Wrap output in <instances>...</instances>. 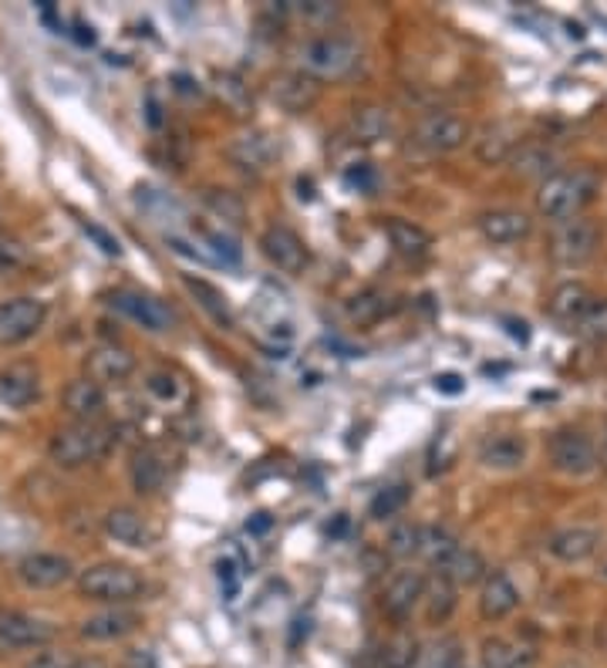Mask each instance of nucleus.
<instances>
[{
    "mask_svg": "<svg viewBox=\"0 0 607 668\" xmlns=\"http://www.w3.org/2000/svg\"><path fill=\"white\" fill-rule=\"evenodd\" d=\"M115 429L101 419H91V422H68L61 425L51 442H48V456L55 466L61 470H85V466H95L101 463L111 450H115Z\"/></svg>",
    "mask_w": 607,
    "mask_h": 668,
    "instance_id": "1",
    "label": "nucleus"
},
{
    "mask_svg": "<svg viewBox=\"0 0 607 668\" xmlns=\"http://www.w3.org/2000/svg\"><path fill=\"white\" fill-rule=\"evenodd\" d=\"M143 588H146V581L136 568L115 564V561L91 564L88 571L78 574L81 598L98 601V605H133L143 595Z\"/></svg>",
    "mask_w": 607,
    "mask_h": 668,
    "instance_id": "2",
    "label": "nucleus"
},
{
    "mask_svg": "<svg viewBox=\"0 0 607 668\" xmlns=\"http://www.w3.org/2000/svg\"><path fill=\"white\" fill-rule=\"evenodd\" d=\"M597 193V179L584 169L577 173H554L540 183V193H537V209L547 216V219H574L580 216V209L594 199Z\"/></svg>",
    "mask_w": 607,
    "mask_h": 668,
    "instance_id": "3",
    "label": "nucleus"
},
{
    "mask_svg": "<svg viewBox=\"0 0 607 668\" xmlns=\"http://www.w3.org/2000/svg\"><path fill=\"white\" fill-rule=\"evenodd\" d=\"M361 61V51L354 41L341 38V35H321L314 41H307L301 48V68L311 78H324V81H337L344 75H351Z\"/></svg>",
    "mask_w": 607,
    "mask_h": 668,
    "instance_id": "4",
    "label": "nucleus"
},
{
    "mask_svg": "<svg viewBox=\"0 0 607 668\" xmlns=\"http://www.w3.org/2000/svg\"><path fill=\"white\" fill-rule=\"evenodd\" d=\"M48 321V304L41 297H11L0 301V348L31 342Z\"/></svg>",
    "mask_w": 607,
    "mask_h": 668,
    "instance_id": "5",
    "label": "nucleus"
},
{
    "mask_svg": "<svg viewBox=\"0 0 607 668\" xmlns=\"http://www.w3.org/2000/svg\"><path fill=\"white\" fill-rule=\"evenodd\" d=\"M55 625L18 611V608H0V655H14V651H28V648H48L55 641Z\"/></svg>",
    "mask_w": 607,
    "mask_h": 668,
    "instance_id": "6",
    "label": "nucleus"
},
{
    "mask_svg": "<svg viewBox=\"0 0 607 668\" xmlns=\"http://www.w3.org/2000/svg\"><path fill=\"white\" fill-rule=\"evenodd\" d=\"M597 445L580 429H557L550 435V466L564 477H587L597 470Z\"/></svg>",
    "mask_w": 607,
    "mask_h": 668,
    "instance_id": "7",
    "label": "nucleus"
},
{
    "mask_svg": "<svg viewBox=\"0 0 607 668\" xmlns=\"http://www.w3.org/2000/svg\"><path fill=\"white\" fill-rule=\"evenodd\" d=\"M108 307L118 311L121 317L136 321L139 327H146V331H153V334H166V331H173V324H176L173 307L163 304V301L153 297V294H143V291H111V294H108Z\"/></svg>",
    "mask_w": 607,
    "mask_h": 668,
    "instance_id": "8",
    "label": "nucleus"
},
{
    "mask_svg": "<svg viewBox=\"0 0 607 668\" xmlns=\"http://www.w3.org/2000/svg\"><path fill=\"white\" fill-rule=\"evenodd\" d=\"M75 578L71 557L55 550H31L18 561V581L31 591H55Z\"/></svg>",
    "mask_w": 607,
    "mask_h": 668,
    "instance_id": "9",
    "label": "nucleus"
},
{
    "mask_svg": "<svg viewBox=\"0 0 607 668\" xmlns=\"http://www.w3.org/2000/svg\"><path fill=\"white\" fill-rule=\"evenodd\" d=\"M597 240H600V234H597L594 223L584 219V216H574V219L557 223V230L550 237V254H554L557 264L577 267V264H584V261L594 257Z\"/></svg>",
    "mask_w": 607,
    "mask_h": 668,
    "instance_id": "10",
    "label": "nucleus"
},
{
    "mask_svg": "<svg viewBox=\"0 0 607 668\" xmlns=\"http://www.w3.org/2000/svg\"><path fill=\"white\" fill-rule=\"evenodd\" d=\"M143 628V615L129 605H108L98 615H88L78 625V635L85 641H121Z\"/></svg>",
    "mask_w": 607,
    "mask_h": 668,
    "instance_id": "11",
    "label": "nucleus"
},
{
    "mask_svg": "<svg viewBox=\"0 0 607 668\" xmlns=\"http://www.w3.org/2000/svg\"><path fill=\"white\" fill-rule=\"evenodd\" d=\"M469 139V126L452 116V111H432V116L419 119L415 143L429 153H456Z\"/></svg>",
    "mask_w": 607,
    "mask_h": 668,
    "instance_id": "12",
    "label": "nucleus"
},
{
    "mask_svg": "<svg viewBox=\"0 0 607 668\" xmlns=\"http://www.w3.org/2000/svg\"><path fill=\"white\" fill-rule=\"evenodd\" d=\"M425 584H429V578L422 574V571H399V574H392V581L385 584V591H382V611L392 618V621H409L412 618V611L422 605V598H425Z\"/></svg>",
    "mask_w": 607,
    "mask_h": 668,
    "instance_id": "13",
    "label": "nucleus"
},
{
    "mask_svg": "<svg viewBox=\"0 0 607 668\" xmlns=\"http://www.w3.org/2000/svg\"><path fill=\"white\" fill-rule=\"evenodd\" d=\"M261 254L284 274H301L307 267V244L291 227H281V223L261 234Z\"/></svg>",
    "mask_w": 607,
    "mask_h": 668,
    "instance_id": "14",
    "label": "nucleus"
},
{
    "mask_svg": "<svg viewBox=\"0 0 607 668\" xmlns=\"http://www.w3.org/2000/svg\"><path fill=\"white\" fill-rule=\"evenodd\" d=\"M133 372H136V355L129 348H121V345H98L85 358V375L91 382H98L101 389L126 382Z\"/></svg>",
    "mask_w": 607,
    "mask_h": 668,
    "instance_id": "15",
    "label": "nucleus"
},
{
    "mask_svg": "<svg viewBox=\"0 0 607 668\" xmlns=\"http://www.w3.org/2000/svg\"><path fill=\"white\" fill-rule=\"evenodd\" d=\"M41 399V375L31 362H14L0 369V405L28 409Z\"/></svg>",
    "mask_w": 607,
    "mask_h": 668,
    "instance_id": "16",
    "label": "nucleus"
},
{
    "mask_svg": "<svg viewBox=\"0 0 607 668\" xmlns=\"http://www.w3.org/2000/svg\"><path fill=\"white\" fill-rule=\"evenodd\" d=\"M105 533L115 543H126V547H136V550H146L156 540L149 520L139 510H133V507H111L105 513Z\"/></svg>",
    "mask_w": 607,
    "mask_h": 668,
    "instance_id": "17",
    "label": "nucleus"
},
{
    "mask_svg": "<svg viewBox=\"0 0 607 668\" xmlns=\"http://www.w3.org/2000/svg\"><path fill=\"white\" fill-rule=\"evenodd\" d=\"M169 456L159 450V445H146L139 450L129 463V477H133V487L136 493H146V497H156L159 490H166L169 483Z\"/></svg>",
    "mask_w": 607,
    "mask_h": 668,
    "instance_id": "18",
    "label": "nucleus"
},
{
    "mask_svg": "<svg viewBox=\"0 0 607 668\" xmlns=\"http://www.w3.org/2000/svg\"><path fill=\"white\" fill-rule=\"evenodd\" d=\"M479 463L486 470H517L527 463V439L517 432H497L490 439H482L479 445Z\"/></svg>",
    "mask_w": 607,
    "mask_h": 668,
    "instance_id": "19",
    "label": "nucleus"
},
{
    "mask_svg": "<svg viewBox=\"0 0 607 668\" xmlns=\"http://www.w3.org/2000/svg\"><path fill=\"white\" fill-rule=\"evenodd\" d=\"M517 608H520V588L503 571L486 574L482 591H479V615L486 621H500V618L513 615Z\"/></svg>",
    "mask_w": 607,
    "mask_h": 668,
    "instance_id": "20",
    "label": "nucleus"
},
{
    "mask_svg": "<svg viewBox=\"0 0 607 668\" xmlns=\"http://www.w3.org/2000/svg\"><path fill=\"white\" fill-rule=\"evenodd\" d=\"M105 402H108L105 389L98 382H91L88 375L68 382V389L61 392V405L71 415V422H91V419H98L105 412Z\"/></svg>",
    "mask_w": 607,
    "mask_h": 668,
    "instance_id": "21",
    "label": "nucleus"
},
{
    "mask_svg": "<svg viewBox=\"0 0 607 668\" xmlns=\"http://www.w3.org/2000/svg\"><path fill=\"white\" fill-rule=\"evenodd\" d=\"M600 547V533L590 527H564L547 540V550L564 564H580L587 557H594Z\"/></svg>",
    "mask_w": 607,
    "mask_h": 668,
    "instance_id": "22",
    "label": "nucleus"
},
{
    "mask_svg": "<svg viewBox=\"0 0 607 668\" xmlns=\"http://www.w3.org/2000/svg\"><path fill=\"white\" fill-rule=\"evenodd\" d=\"M479 234L490 244H520L530 234V216L520 209H493L479 216Z\"/></svg>",
    "mask_w": 607,
    "mask_h": 668,
    "instance_id": "23",
    "label": "nucleus"
},
{
    "mask_svg": "<svg viewBox=\"0 0 607 668\" xmlns=\"http://www.w3.org/2000/svg\"><path fill=\"white\" fill-rule=\"evenodd\" d=\"M590 304H594V294L584 287V284H577V281H567V284H560L554 294H550V317L557 321V324H564V327H577L580 321H584V314L590 311Z\"/></svg>",
    "mask_w": 607,
    "mask_h": 668,
    "instance_id": "24",
    "label": "nucleus"
},
{
    "mask_svg": "<svg viewBox=\"0 0 607 668\" xmlns=\"http://www.w3.org/2000/svg\"><path fill=\"white\" fill-rule=\"evenodd\" d=\"M274 98L284 111H291V116H301V111H307L314 101H317V85L311 75L304 71H291V75H281L274 81Z\"/></svg>",
    "mask_w": 607,
    "mask_h": 668,
    "instance_id": "25",
    "label": "nucleus"
},
{
    "mask_svg": "<svg viewBox=\"0 0 607 668\" xmlns=\"http://www.w3.org/2000/svg\"><path fill=\"white\" fill-rule=\"evenodd\" d=\"M537 651L513 638H486L482 641V668H533Z\"/></svg>",
    "mask_w": 607,
    "mask_h": 668,
    "instance_id": "26",
    "label": "nucleus"
},
{
    "mask_svg": "<svg viewBox=\"0 0 607 668\" xmlns=\"http://www.w3.org/2000/svg\"><path fill=\"white\" fill-rule=\"evenodd\" d=\"M385 237L395 247V254H402V257H425L432 250V234L402 216H392L385 223Z\"/></svg>",
    "mask_w": 607,
    "mask_h": 668,
    "instance_id": "27",
    "label": "nucleus"
},
{
    "mask_svg": "<svg viewBox=\"0 0 607 668\" xmlns=\"http://www.w3.org/2000/svg\"><path fill=\"white\" fill-rule=\"evenodd\" d=\"M486 561H482V553L476 550V547H459L449 561L439 568V578H446L449 584H456V588H469V584H479V581H486Z\"/></svg>",
    "mask_w": 607,
    "mask_h": 668,
    "instance_id": "28",
    "label": "nucleus"
},
{
    "mask_svg": "<svg viewBox=\"0 0 607 668\" xmlns=\"http://www.w3.org/2000/svg\"><path fill=\"white\" fill-rule=\"evenodd\" d=\"M229 156L247 169H267L277 159V146L267 132H247L229 146Z\"/></svg>",
    "mask_w": 607,
    "mask_h": 668,
    "instance_id": "29",
    "label": "nucleus"
},
{
    "mask_svg": "<svg viewBox=\"0 0 607 668\" xmlns=\"http://www.w3.org/2000/svg\"><path fill=\"white\" fill-rule=\"evenodd\" d=\"M183 284H186V291L199 301V307L216 321V324H223V327H229L233 324V307H229V301H226V294L219 291V287H213L209 281H203V277H183Z\"/></svg>",
    "mask_w": 607,
    "mask_h": 668,
    "instance_id": "30",
    "label": "nucleus"
},
{
    "mask_svg": "<svg viewBox=\"0 0 607 668\" xmlns=\"http://www.w3.org/2000/svg\"><path fill=\"white\" fill-rule=\"evenodd\" d=\"M389 311H392V304H389V294H385V291H361V294H354V297L347 301V307H344L347 321L358 324V327L379 324Z\"/></svg>",
    "mask_w": 607,
    "mask_h": 668,
    "instance_id": "31",
    "label": "nucleus"
},
{
    "mask_svg": "<svg viewBox=\"0 0 607 668\" xmlns=\"http://www.w3.org/2000/svg\"><path fill=\"white\" fill-rule=\"evenodd\" d=\"M513 153H517V136H513L510 126H493V129H486L482 139L476 143V156H479L486 166L507 163Z\"/></svg>",
    "mask_w": 607,
    "mask_h": 668,
    "instance_id": "32",
    "label": "nucleus"
},
{
    "mask_svg": "<svg viewBox=\"0 0 607 668\" xmlns=\"http://www.w3.org/2000/svg\"><path fill=\"white\" fill-rule=\"evenodd\" d=\"M462 543L452 537V530H446V527H422V547H419V557L429 564V568H442L449 557L459 550Z\"/></svg>",
    "mask_w": 607,
    "mask_h": 668,
    "instance_id": "33",
    "label": "nucleus"
},
{
    "mask_svg": "<svg viewBox=\"0 0 607 668\" xmlns=\"http://www.w3.org/2000/svg\"><path fill=\"white\" fill-rule=\"evenodd\" d=\"M351 132L358 143H382L392 136V116L389 108H361L351 119Z\"/></svg>",
    "mask_w": 607,
    "mask_h": 668,
    "instance_id": "34",
    "label": "nucleus"
},
{
    "mask_svg": "<svg viewBox=\"0 0 607 668\" xmlns=\"http://www.w3.org/2000/svg\"><path fill=\"white\" fill-rule=\"evenodd\" d=\"M513 169L520 176H554V166H557V156L547 149V146H537V143H527V146H517V153L510 156Z\"/></svg>",
    "mask_w": 607,
    "mask_h": 668,
    "instance_id": "35",
    "label": "nucleus"
},
{
    "mask_svg": "<svg viewBox=\"0 0 607 668\" xmlns=\"http://www.w3.org/2000/svg\"><path fill=\"white\" fill-rule=\"evenodd\" d=\"M425 618L432 621V625H446L449 618H452V611H456V605H459V598H456V584H449L446 578H435V581H429L425 584Z\"/></svg>",
    "mask_w": 607,
    "mask_h": 668,
    "instance_id": "36",
    "label": "nucleus"
},
{
    "mask_svg": "<svg viewBox=\"0 0 607 668\" xmlns=\"http://www.w3.org/2000/svg\"><path fill=\"white\" fill-rule=\"evenodd\" d=\"M419 547H422V527L419 523H399L389 530V540H385V550L395 557V561H412L419 557Z\"/></svg>",
    "mask_w": 607,
    "mask_h": 668,
    "instance_id": "37",
    "label": "nucleus"
},
{
    "mask_svg": "<svg viewBox=\"0 0 607 668\" xmlns=\"http://www.w3.org/2000/svg\"><path fill=\"white\" fill-rule=\"evenodd\" d=\"M409 500H412V490L405 483H392V487H385L372 497L369 513H372V520H392L409 507Z\"/></svg>",
    "mask_w": 607,
    "mask_h": 668,
    "instance_id": "38",
    "label": "nucleus"
},
{
    "mask_svg": "<svg viewBox=\"0 0 607 668\" xmlns=\"http://www.w3.org/2000/svg\"><path fill=\"white\" fill-rule=\"evenodd\" d=\"M419 641L412 635H399L382 648V668H412L419 661Z\"/></svg>",
    "mask_w": 607,
    "mask_h": 668,
    "instance_id": "39",
    "label": "nucleus"
},
{
    "mask_svg": "<svg viewBox=\"0 0 607 668\" xmlns=\"http://www.w3.org/2000/svg\"><path fill=\"white\" fill-rule=\"evenodd\" d=\"M203 203L219 216V223H229V227H239V223H243V203L233 193H226V189H206Z\"/></svg>",
    "mask_w": 607,
    "mask_h": 668,
    "instance_id": "40",
    "label": "nucleus"
},
{
    "mask_svg": "<svg viewBox=\"0 0 607 668\" xmlns=\"http://www.w3.org/2000/svg\"><path fill=\"white\" fill-rule=\"evenodd\" d=\"M216 581H219V591L233 601L239 595V581H243V561L236 553H223L216 557Z\"/></svg>",
    "mask_w": 607,
    "mask_h": 668,
    "instance_id": "41",
    "label": "nucleus"
},
{
    "mask_svg": "<svg viewBox=\"0 0 607 668\" xmlns=\"http://www.w3.org/2000/svg\"><path fill=\"white\" fill-rule=\"evenodd\" d=\"M574 331L584 334V338H590V342H607V301H594L590 311L584 314V321Z\"/></svg>",
    "mask_w": 607,
    "mask_h": 668,
    "instance_id": "42",
    "label": "nucleus"
},
{
    "mask_svg": "<svg viewBox=\"0 0 607 668\" xmlns=\"http://www.w3.org/2000/svg\"><path fill=\"white\" fill-rule=\"evenodd\" d=\"M28 261H31V254H28V247H25L21 240H14V237H8V234H0V271H4V274L21 271Z\"/></svg>",
    "mask_w": 607,
    "mask_h": 668,
    "instance_id": "43",
    "label": "nucleus"
},
{
    "mask_svg": "<svg viewBox=\"0 0 607 668\" xmlns=\"http://www.w3.org/2000/svg\"><path fill=\"white\" fill-rule=\"evenodd\" d=\"M149 395H156L159 402H176L183 395V382L173 375V372H153L149 382H146Z\"/></svg>",
    "mask_w": 607,
    "mask_h": 668,
    "instance_id": "44",
    "label": "nucleus"
},
{
    "mask_svg": "<svg viewBox=\"0 0 607 668\" xmlns=\"http://www.w3.org/2000/svg\"><path fill=\"white\" fill-rule=\"evenodd\" d=\"M75 661L78 658L68 648H41L25 661V668H75Z\"/></svg>",
    "mask_w": 607,
    "mask_h": 668,
    "instance_id": "45",
    "label": "nucleus"
},
{
    "mask_svg": "<svg viewBox=\"0 0 607 668\" xmlns=\"http://www.w3.org/2000/svg\"><path fill=\"white\" fill-rule=\"evenodd\" d=\"M429 661H432V668H459V665H462L459 641H452V638H442L439 645H432V651H429Z\"/></svg>",
    "mask_w": 607,
    "mask_h": 668,
    "instance_id": "46",
    "label": "nucleus"
},
{
    "mask_svg": "<svg viewBox=\"0 0 607 668\" xmlns=\"http://www.w3.org/2000/svg\"><path fill=\"white\" fill-rule=\"evenodd\" d=\"M81 230H85V234H88V237L98 244V250H101V254H108V257H118V254H121V244H118V240H115L108 230H101L98 223H81Z\"/></svg>",
    "mask_w": 607,
    "mask_h": 668,
    "instance_id": "47",
    "label": "nucleus"
},
{
    "mask_svg": "<svg viewBox=\"0 0 607 668\" xmlns=\"http://www.w3.org/2000/svg\"><path fill=\"white\" fill-rule=\"evenodd\" d=\"M297 11L307 18V21H331L337 14L334 4H324V0H311V4H297Z\"/></svg>",
    "mask_w": 607,
    "mask_h": 668,
    "instance_id": "48",
    "label": "nucleus"
},
{
    "mask_svg": "<svg viewBox=\"0 0 607 668\" xmlns=\"http://www.w3.org/2000/svg\"><path fill=\"white\" fill-rule=\"evenodd\" d=\"M435 392H442V395H462L466 392V379L462 375H456V372H442V375H435Z\"/></svg>",
    "mask_w": 607,
    "mask_h": 668,
    "instance_id": "49",
    "label": "nucleus"
},
{
    "mask_svg": "<svg viewBox=\"0 0 607 668\" xmlns=\"http://www.w3.org/2000/svg\"><path fill=\"white\" fill-rule=\"evenodd\" d=\"M75 668H111V665L105 658H98V655H88V658H78Z\"/></svg>",
    "mask_w": 607,
    "mask_h": 668,
    "instance_id": "50",
    "label": "nucleus"
},
{
    "mask_svg": "<svg viewBox=\"0 0 607 668\" xmlns=\"http://www.w3.org/2000/svg\"><path fill=\"white\" fill-rule=\"evenodd\" d=\"M510 324V334L513 338H520V342H530V331H527V324L523 321H507Z\"/></svg>",
    "mask_w": 607,
    "mask_h": 668,
    "instance_id": "51",
    "label": "nucleus"
},
{
    "mask_svg": "<svg viewBox=\"0 0 607 668\" xmlns=\"http://www.w3.org/2000/svg\"><path fill=\"white\" fill-rule=\"evenodd\" d=\"M597 460H600V466L607 470V425H604V439H600V453H597Z\"/></svg>",
    "mask_w": 607,
    "mask_h": 668,
    "instance_id": "52",
    "label": "nucleus"
}]
</instances>
